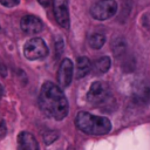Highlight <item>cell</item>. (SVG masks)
<instances>
[{"mask_svg": "<svg viewBox=\"0 0 150 150\" xmlns=\"http://www.w3.org/2000/svg\"><path fill=\"white\" fill-rule=\"evenodd\" d=\"M110 66H111L110 57H108V56H102V57L97 59V60L94 62L91 69L94 70V73H95L96 75H102V74H104V73H107V71L109 70Z\"/></svg>", "mask_w": 150, "mask_h": 150, "instance_id": "cell-11", "label": "cell"}, {"mask_svg": "<svg viewBox=\"0 0 150 150\" xmlns=\"http://www.w3.org/2000/svg\"><path fill=\"white\" fill-rule=\"evenodd\" d=\"M75 125L88 135H104L111 129V123L107 117L96 116L87 111H80L76 115Z\"/></svg>", "mask_w": 150, "mask_h": 150, "instance_id": "cell-2", "label": "cell"}, {"mask_svg": "<svg viewBox=\"0 0 150 150\" xmlns=\"http://www.w3.org/2000/svg\"><path fill=\"white\" fill-rule=\"evenodd\" d=\"M6 131H7V128H6V123L4 121L2 117H0V137H4L6 135Z\"/></svg>", "mask_w": 150, "mask_h": 150, "instance_id": "cell-15", "label": "cell"}, {"mask_svg": "<svg viewBox=\"0 0 150 150\" xmlns=\"http://www.w3.org/2000/svg\"><path fill=\"white\" fill-rule=\"evenodd\" d=\"M4 93V87H2V84L0 83V94H2Z\"/></svg>", "mask_w": 150, "mask_h": 150, "instance_id": "cell-18", "label": "cell"}, {"mask_svg": "<svg viewBox=\"0 0 150 150\" xmlns=\"http://www.w3.org/2000/svg\"><path fill=\"white\" fill-rule=\"evenodd\" d=\"M93 68V64L90 60L86 56H80L76 61V69H75V77L76 79H82L87 76Z\"/></svg>", "mask_w": 150, "mask_h": 150, "instance_id": "cell-10", "label": "cell"}, {"mask_svg": "<svg viewBox=\"0 0 150 150\" xmlns=\"http://www.w3.org/2000/svg\"><path fill=\"white\" fill-rule=\"evenodd\" d=\"M20 27L26 34H36L42 30L43 23L35 15H25L20 21Z\"/></svg>", "mask_w": 150, "mask_h": 150, "instance_id": "cell-8", "label": "cell"}, {"mask_svg": "<svg viewBox=\"0 0 150 150\" xmlns=\"http://www.w3.org/2000/svg\"><path fill=\"white\" fill-rule=\"evenodd\" d=\"M117 12L115 0H98L90 8V14L96 20H107L114 16Z\"/></svg>", "mask_w": 150, "mask_h": 150, "instance_id": "cell-5", "label": "cell"}, {"mask_svg": "<svg viewBox=\"0 0 150 150\" xmlns=\"http://www.w3.org/2000/svg\"><path fill=\"white\" fill-rule=\"evenodd\" d=\"M38 1H39V4L42 5L43 7H47V6H49V5L52 4V0H38Z\"/></svg>", "mask_w": 150, "mask_h": 150, "instance_id": "cell-17", "label": "cell"}, {"mask_svg": "<svg viewBox=\"0 0 150 150\" xmlns=\"http://www.w3.org/2000/svg\"><path fill=\"white\" fill-rule=\"evenodd\" d=\"M87 98L89 103L93 105H98V107L104 105L112 98L111 89L109 84L105 82H101V81L94 82L90 86V89L87 94Z\"/></svg>", "mask_w": 150, "mask_h": 150, "instance_id": "cell-3", "label": "cell"}, {"mask_svg": "<svg viewBox=\"0 0 150 150\" xmlns=\"http://www.w3.org/2000/svg\"><path fill=\"white\" fill-rule=\"evenodd\" d=\"M88 42H89V46L94 49H100L103 47L104 42H105V36L103 34H100V33H94L89 36L88 39Z\"/></svg>", "mask_w": 150, "mask_h": 150, "instance_id": "cell-13", "label": "cell"}, {"mask_svg": "<svg viewBox=\"0 0 150 150\" xmlns=\"http://www.w3.org/2000/svg\"><path fill=\"white\" fill-rule=\"evenodd\" d=\"M135 100L138 103H148L150 101V87L145 84H141L135 90Z\"/></svg>", "mask_w": 150, "mask_h": 150, "instance_id": "cell-12", "label": "cell"}, {"mask_svg": "<svg viewBox=\"0 0 150 150\" xmlns=\"http://www.w3.org/2000/svg\"><path fill=\"white\" fill-rule=\"evenodd\" d=\"M23 54L28 60H40L47 56L48 47L46 42L40 38H33L28 40L23 46Z\"/></svg>", "mask_w": 150, "mask_h": 150, "instance_id": "cell-4", "label": "cell"}, {"mask_svg": "<svg viewBox=\"0 0 150 150\" xmlns=\"http://www.w3.org/2000/svg\"><path fill=\"white\" fill-rule=\"evenodd\" d=\"M74 75V64L70 59H63L60 63L57 71V82L61 88H66L70 84Z\"/></svg>", "mask_w": 150, "mask_h": 150, "instance_id": "cell-7", "label": "cell"}, {"mask_svg": "<svg viewBox=\"0 0 150 150\" xmlns=\"http://www.w3.org/2000/svg\"><path fill=\"white\" fill-rule=\"evenodd\" d=\"M39 104L41 110L49 117L61 121L68 115L69 104L61 87L53 82H45L39 95Z\"/></svg>", "mask_w": 150, "mask_h": 150, "instance_id": "cell-1", "label": "cell"}, {"mask_svg": "<svg viewBox=\"0 0 150 150\" xmlns=\"http://www.w3.org/2000/svg\"><path fill=\"white\" fill-rule=\"evenodd\" d=\"M20 2V0H0V4L5 7H14Z\"/></svg>", "mask_w": 150, "mask_h": 150, "instance_id": "cell-14", "label": "cell"}, {"mask_svg": "<svg viewBox=\"0 0 150 150\" xmlns=\"http://www.w3.org/2000/svg\"><path fill=\"white\" fill-rule=\"evenodd\" d=\"M19 150H39V143L35 136L28 131H22L18 136Z\"/></svg>", "mask_w": 150, "mask_h": 150, "instance_id": "cell-9", "label": "cell"}, {"mask_svg": "<svg viewBox=\"0 0 150 150\" xmlns=\"http://www.w3.org/2000/svg\"><path fill=\"white\" fill-rule=\"evenodd\" d=\"M7 75V68H6V66H5V63L0 60V76H2V77H5Z\"/></svg>", "mask_w": 150, "mask_h": 150, "instance_id": "cell-16", "label": "cell"}, {"mask_svg": "<svg viewBox=\"0 0 150 150\" xmlns=\"http://www.w3.org/2000/svg\"><path fill=\"white\" fill-rule=\"evenodd\" d=\"M53 11L56 22L62 28L69 27V11L67 0H52Z\"/></svg>", "mask_w": 150, "mask_h": 150, "instance_id": "cell-6", "label": "cell"}]
</instances>
